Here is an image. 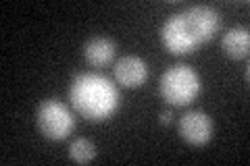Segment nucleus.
Returning <instances> with one entry per match:
<instances>
[{"label": "nucleus", "instance_id": "7", "mask_svg": "<svg viewBox=\"0 0 250 166\" xmlns=\"http://www.w3.org/2000/svg\"><path fill=\"white\" fill-rule=\"evenodd\" d=\"M223 52L228 54L229 58L233 60H246L248 54H250V34H248V27H231L225 31L223 36Z\"/></svg>", "mask_w": 250, "mask_h": 166}, {"label": "nucleus", "instance_id": "9", "mask_svg": "<svg viewBox=\"0 0 250 166\" xmlns=\"http://www.w3.org/2000/svg\"><path fill=\"white\" fill-rule=\"evenodd\" d=\"M69 158L77 164H88L96 158V146L88 137H77L69 146Z\"/></svg>", "mask_w": 250, "mask_h": 166}, {"label": "nucleus", "instance_id": "8", "mask_svg": "<svg viewBox=\"0 0 250 166\" xmlns=\"http://www.w3.org/2000/svg\"><path fill=\"white\" fill-rule=\"evenodd\" d=\"M117 54V46L108 37H92L83 44V56L92 67H106L113 62Z\"/></svg>", "mask_w": 250, "mask_h": 166}, {"label": "nucleus", "instance_id": "5", "mask_svg": "<svg viewBox=\"0 0 250 166\" xmlns=\"http://www.w3.org/2000/svg\"><path fill=\"white\" fill-rule=\"evenodd\" d=\"M213 118L202 110H190L186 112L177 123V133L188 146L200 148L207 146L210 139H213Z\"/></svg>", "mask_w": 250, "mask_h": 166}, {"label": "nucleus", "instance_id": "6", "mask_svg": "<svg viewBox=\"0 0 250 166\" xmlns=\"http://www.w3.org/2000/svg\"><path fill=\"white\" fill-rule=\"evenodd\" d=\"M115 81L123 85L127 90H136V88H142V85L148 81V65L146 60H142L136 54H127L115 62Z\"/></svg>", "mask_w": 250, "mask_h": 166}, {"label": "nucleus", "instance_id": "4", "mask_svg": "<svg viewBox=\"0 0 250 166\" xmlns=\"http://www.w3.org/2000/svg\"><path fill=\"white\" fill-rule=\"evenodd\" d=\"M36 121H38L40 133L50 141L67 139L75 129V118L71 114V110L62 104L61 100H54V98L44 100L38 106Z\"/></svg>", "mask_w": 250, "mask_h": 166}, {"label": "nucleus", "instance_id": "10", "mask_svg": "<svg viewBox=\"0 0 250 166\" xmlns=\"http://www.w3.org/2000/svg\"><path fill=\"white\" fill-rule=\"evenodd\" d=\"M159 121L163 125H169L171 121H173V112H171V110H163V112L159 114Z\"/></svg>", "mask_w": 250, "mask_h": 166}, {"label": "nucleus", "instance_id": "2", "mask_svg": "<svg viewBox=\"0 0 250 166\" xmlns=\"http://www.w3.org/2000/svg\"><path fill=\"white\" fill-rule=\"evenodd\" d=\"M69 100L75 112L92 123H103L111 118L121 104L117 85L108 77L98 73H80L73 77Z\"/></svg>", "mask_w": 250, "mask_h": 166}, {"label": "nucleus", "instance_id": "1", "mask_svg": "<svg viewBox=\"0 0 250 166\" xmlns=\"http://www.w3.org/2000/svg\"><path fill=\"white\" fill-rule=\"evenodd\" d=\"M221 29V17L205 4L190 6L167 17L161 27V42L171 54H190L210 42Z\"/></svg>", "mask_w": 250, "mask_h": 166}, {"label": "nucleus", "instance_id": "3", "mask_svg": "<svg viewBox=\"0 0 250 166\" xmlns=\"http://www.w3.org/2000/svg\"><path fill=\"white\" fill-rule=\"evenodd\" d=\"M161 98L173 108H184L192 104L200 93V77L192 67L173 65L161 75L159 81Z\"/></svg>", "mask_w": 250, "mask_h": 166}]
</instances>
